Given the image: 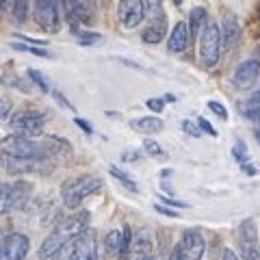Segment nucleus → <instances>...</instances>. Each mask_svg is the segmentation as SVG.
<instances>
[{"instance_id": "22", "label": "nucleus", "mask_w": 260, "mask_h": 260, "mask_svg": "<svg viewBox=\"0 0 260 260\" xmlns=\"http://www.w3.org/2000/svg\"><path fill=\"white\" fill-rule=\"evenodd\" d=\"M130 126L141 135H156L162 130V119H158V117H139V119L130 121Z\"/></svg>"}, {"instance_id": "27", "label": "nucleus", "mask_w": 260, "mask_h": 260, "mask_svg": "<svg viewBox=\"0 0 260 260\" xmlns=\"http://www.w3.org/2000/svg\"><path fill=\"white\" fill-rule=\"evenodd\" d=\"M28 78L32 80V83H35L39 89H42V91H52L50 89V85H48V78L42 74V72H37V70H28Z\"/></svg>"}, {"instance_id": "30", "label": "nucleus", "mask_w": 260, "mask_h": 260, "mask_svg": "<svg viewBox=\"0 0 260 260\" xmlns=\"http://www.w3.org/2000/svg\"><path fill=\"white\" fill-rule=\"evenodd\" d=\"M143 150L150 154V156H165V152H162V148L156 143V141H152V139H145L143 141Z\"/></svg>"}, {"instance_id": "18", "label": "nucleus", "mask_w": 260, "mask_h": 260, "mask_svg": "<svg viewBox=\"0 0 260 260\" xmlns=\"http://www.w3.org/2000/svg\"><path fill=\"white\" fill-rule=\"evenodd\" d=\"M189 42H191V30H189V24L186 22H178L172 35H169V52H184L189 48Z\"/></svg>"}, {"instance_id": "35", "label": "nucleus", "mask_w": 260, "mask_h": 260, "mask_svg": "<svg viewBox=\"0 0 260 260\" xmlns=\"http://www.w3.org/2000/svg\"><path fill=\"white\" fill-rule=\"evenodd\" d=\"M78 42L83 46H89V44L100 42V35H93V32H89V35H78Z\"/></svg>"}, {"instance_id": "7", "label": "nucleus", "mask_w": 260, "mask_h": 260, "mask_svg": "<svg viewBox=\"0 0 260 260\" xmlns=\"http://www.w3.org/2000/svg\"><path fill=\"white\" fill-rule=\"evenodd\" d=\"M35 20L46 32H59L61 28V0H32Z\"/></svg>"}, {"instance_id": "39", "label": "nucleus", "mask_w": 260, "mask_h": 260, "mask_svg": "<svg viewBox=\"0 0 260 260\" xmlns=\"http://www.w3.org/2000/svg\"><path fill=\"white\" fill-rule=\"evenodd\" d=\"M221 260H241V258L234 254L232 249H225V251H223V256H221Z\"/></svg>"}, {"instance_id": "17", "label": "nucleus", "mask_w": 260, "mask_h": 260, "mask_svg": "<svg viewBox=\"0 0 260 260\" xmlns=\"http://www.w3.org/2000/svg\"><path fill=\"white\" fill-rule=\"evenodd\" d=\"M180 247L191 260H200L206 251V241L198 230H184L180 239Z\"/></svg>"}, {"instance_id": "29", "label": "nucleus", "mask_w": 260, "mask_h": 260, "mask_svg": "<svg viewBox=\"0 0 260 260\" xmlns=\"http://www.w3.org/2000/svg\"><path fill=\"white\" fill-rule=\"evenodd\" d=\"M145 11H148L150 18L162 15V0H145Z\"/></svg>"}, {"instance_id": "16", "label": "nucleus", "mask_w": 260, "mask_h": 260, "mask_svg": "<svg viewBox=\"0 0 260 260\" xmlns=\"http://www.w3.org/2000/svg\"><path fill=\"white\" fill-rule=\"evenodd\" d=\"M130 243H133V237H130V228L124 225L121 230H111L104 239V249H107L109 256H124Z\"/></svg>"}, {"instance_id": "26", "label": "nucleus", "mask_w": 260, "mask_h": 260, "mask_svg": "<svg viewBox=\"0 0 260 260\" xmlns=\"http://www.w3.org/2000/svg\"><path fill=\"white\" fill-rule=\"evenodd\" d=\"M111 176H113V178H117V180H119L121 184H124L126 189H130V191H137V182H135L133 178L128 176V174L121 172V169H117L115 165H111Z\"/></svg>"}, {"instance_id": "8", "label": "nucleus", "mask_w": 260, "mask_h": 260, "mask_svg": "<svg viewBox=\"0 0 260 260\" xmlns=\"http://www.w3.org/2000/svg\"><path fill=\"white\" fill-rule=\"evenodd\" d=\"M237 243H239V251L243 260H260L258 232H256V223L251 219H247V221H243L239 225Z\"/></svg>"}, {"instance_id": "23", "label": "nucleus", "mask_w": 260, "mask_h": 260, "mask_svg": "<svg viewBox=\"0 0 260 260\" xmlns=\"http://www.w3.org/2000/svg\"><path fill=\"white\" fill-rule=\"evenodd\" d=\"M241 111H243V115H245L247 119L260 121V91L256 95H251L247 102H243L241 104Z\"/></svg>"}, {"instance_id": "13", "label": "nucleus", "mask_w": 260, "mask_h": 260, "mask_svg": "<svg viewBox=\"0 0 260 260\" xmlns=\"http://www.w3.org/2000/svg\"><path fill=\"white\" fill-rule=\"evenodd\" d=\"M117 13L126 28L139 26L145 18V0H119Z\"/></svg>"}, {"instance_id": "36", "label": "nucleus", "mask_w": 260, "mask_h": 260, "mask_svg": "<svg viewBox=\"0 0 260 260\" xmlns=\"http://www.w3.org/2000/svg\"><path fill=\"white\" fill-rule=\"evenodd\" d=\"M182 130L184 133H189L191 137H200V128L193 124V121H182Z\"/></svg>"}, {"instance_id": "15", "label": "nucleus", "mask_w": 260, "mask_h": 260, "mask_svg": "<svg viewBox=\"0 0 260 260\" xmlns=\"http://www.w3.org/2000/svg\"><path fill=\"white\" fill-rule=\"evenodd\" d=\"M121 260H154V247H152V239L148 232H139L135 234L133 243H130V247Z\"/></svg>"}, {"instance_id": "12", "label": "nucleus", "mask_w": 260, "mask_h": 260, "mask_svg": "<svg viewBox=\"0 0 260 260\" xmlns=\"http://www.w3.org/2000/svg\"><path fill=\"white\" fill-rule=\"evenodd\" d=\"M0 165L7 174L11 176H20V174H32V172H39V169L46 167V160H32V158H15L9 156V154H3L0 152Z\"/></svg>"}, {"instance_id": "14", "label": "nucleus", "mask_w": 260, "mask_h": 260, "mask_svg": "<svg viewBox=\"0 0 260 260\" xmlns=\"http://www.w3.org/2000/svg\"><path fill=\"white\" fill-rule=\"evenodd\" d=\"M258 74H260V61L258 59H247V61H243L237 70H234L232 85L237 89H243V91H245V89H251L256 85Z\"/></svg>"}, {"instance_id": "41", "label": "nucleus", "mask_w": 260, "mask_h": 260, "mask_svg": "<svg viewBox=\"0 0 260 260\" xmlns=\"http://www.w3.org/2000/svg\"><path fill=\"white\" fill-rule=\"evenodd\" d=\"M76 124H78L80 128H83V130H85V133H91V126H89V124H85V121H83V119H78V117H76Z\"/></svg>"}, {"instance_id": "44", "label": "nucleus", "mask_w": 260, "mask_h": 260, "mask_svg": "<svg viewBox=\"0 0 260 260\" xmlns=\"http://www.w3.org/2000/svg\"><path fill=\"white\" fill-rule=\"evenodd\" d=\"M182 3H184V0H174V5H176V7H180Z\"/></svg>"}, {"instance_id": "43", "label": "nucleus", "mask_w": 260, "mask_h": 260, "mask_svg": "<svg viewBox=\"0 0 260 260\" xmlns=\"http://www.w3.org/2000/svg\"><path fill=\"white\" fill-rule=\"evenodd\" d=\"M139 158V154H124V160H135Z\"/></svg>"}, {"instance_id": "28", "label": "nucleus", "mask_w": 260, "mask_h": 260, "mask_svg": "<svg viewBox=\"0 0 260 260\" xmlns=\"http://www.w3.org/2000/svg\"><path fill=\"white\" fill-rule=\"evenodd\" d=\"M234 158L241 162V167L251 165V162H249V156H247V148H245V143H243V141H237V143H234Z\"/></svg>"}, {"instance_id": "37", "label": "nucleus", "mask_w": 260, "mask_h": 260, "mask_svg": "<svg viewBox=\"0 0 260 260\" xmlns=\"http://www.w3.org/2000/svg\"><path fill=\"white\" fill-rule=\"evenodd\" d=\"M198 124H200V128H202V130H206V133H208L210 137H215V135H217V133H215V128L210 126V124H208V121H206L204 117H200V121H198Z\"/></svg>"}, {"instance_id": "33", "label": "nucleus", "mask_w": 260, "mask_h": 260, "mask_svg": "<svg viewBox=\"0 0 260 260\" xmlns=\"http://www.w3.org/2000/svg\"><path fill=\"white\" fill-rule=\"evenodd\" d=\"M145 104H148V109H150V111L160 113V111H162V107H165V100H160V98H150V100L145 102Z\"/></svg>"}, {"instance_id": "19", "label": "nucleus", "mask_w": 260, "mask_h": 260, "mask_svg": "<svg viewBox=\"0 0 260 260\" xmlns=\"http://www.w3.org/2000/svg\"><path fill=\"white\" fill-rule=\"evenodd\" d=\"M239 35H241V28H239V20L234 15H225L223 18V24H221V42L223 46L230 50V48L239 42Z\"/></svg>"}, {"instance_id": "40", "label": "nucleus", "mask_w": 260, "mask_h": 260, "mask_svg": "<svg viewBox=\"0 0 260 260\" xmlns=\"http://www.w3.org/2000/svg\"><path fill=\"white\" fill-rule=\"evenodd\" d=\"M9 7H11V0H0V15L9 9Z\"/></svg>"}, {"instance_id": "45", "label": "nucleus", "mask_w": 260, "mask_h": 260, "mask_svg": "<svg viewBox=\"0 0 260 260\" xmlns=\"http://www.w3.org/2000/svg\"><path fill=\"white\" fill-rule=\"evenodd\" d=\"M256 137H258V141H260V130H258V133H256Z\"/></svg>"}, {"instance_id": "24", "label": "nucleus", "mask_w": 260, "mask_h": 260, "mask_svg": "<svg viewBox=\"0 0 260 260\" xmlns=\"http://www.w3.org/2000/svg\"><path fill=\"white\" fill-rule=\"evenodd\" d=\"M28 13V0H11V15L15 22H24Z\"/></svg>"}, {"instance_id": "11", "label": "nucleus", "mask_w": 260, "mask_h": 260, "mask_svg": "<svg viewBox=\"0 0 260 260\" xmlns=\"http://www.w3.org/2000/svg\"><path fill=\"white\" fill-rule=\"evenodd\" d=\"M28 237L20 232L9 234L3 243H0V260H22L28 254Z\"/></svg>"}, {"instance_id": "25", "label": "nucleus", "mask_w": 260, "mask_h": 260, "mask_svg": "<svg viewBox=\"0 0 260 260\" xmlns=\"http://www.w3.org/2000/svg\"><path fill=\"white\" fill-rule=\"evenodd\" d=\"M11 48L13 50H18V52H30V54H37V56H50V52L44 50V48H35L32 44H26V42H13Z\"/></svg>"}, {"instance_id": "3", "label": "nucleus", "mask_w": 260, "mask_h": 260, "mask_svg": "<svg viewBox=\"0 0 260 260\" xmlns=\"http://www.w3.org/2000/svg\"><path fill=\"white\" fill-rule=\"evenodd\" d=\"M102 186V180L95 176H76V178H70L65 180L61 186V198H63V204L68 208H76L80 206L83 202L93 195L98 189Z\"/></svg>"}, {"instance_id": "38", "label": "nucleus", "mask_w": 260, "mask_h": 260, "mask_svg": "<svg viewBox=\"0 0 260 260\" xmlns=\"http://www.w3.org/2000/svg\"><path fill=\"white\" fill-rule=\"evenodd\" d=\"M52 93H54V98H56V100H59V104H63L65 109H72V111H74V107H72V104H70L68 100H65V95H63L61 91H52Z\"/></svg>"}, {"instance_id": "42", "label": "nucleus", "mask_w": 260, "mask_h": 260, "mask_svg": "<svg viewBox=\"0 0 260 260\" xmlns=\"http://www.w3.org/2000/svg\"><path fill=\"white\" fill-rule=\"evenodd\" d=\"M156 210H158V213H162V215H169V217H176V213H174V210H167V208H162V206H158V204H156Z\"/></svg>"}, {"instance_id": "9", "label": "nucleus", "mask_w": 260, "mask_h": 260, "mask_svg": "<svg viewBox=\"0 0 260 260\" xmlns=\"http://www.w3.org/2000/svg\"><path fill=\"white\" fill-rule=\"evenodd\" d=\"M65 13H68L72 32H78V22L91 24L95 18V5L93 0H63Z\"/></svg>"}, {"instance_id": "1", "label": "nucleus", "mask_w": 260, "mask_h": 260, "mask_svg": "<svg viewBox=\"0 0 260 260\" xmlns=\"http://www.w3.org/2000/svg\"><path fill=\"white\" fill-rule=\"evenodd\" d=\"M89 221H91L89 210H78V213H72L70 217H65L63 221L48 234V239L42 243V247L37 251V258L50 260L54 256H59L65 247L72 245V243L80 237V234L89 230Z\"/></svg>"}, {"instance_id": "2", "label": "nucleus", "mask_w": 260, "mask_h": 260, "mask_svg": "<svg viewBox=\"0 0 260 260\" xmlns=\"http://www.w3.org/2000/svg\"><path fill=\"white\" fill-rule=\"evenodd\" d=\"M56 143L61 141H37V139H26V137L11 135L7 137L0 145L3 154H9L15 158H32V160H48L56 154Z\"/></svg>"}, {"instance_id": "34", "label": "nucleus", "mask_w": 260, "mask_h": 260, "mask_svg": "<svg viewBox=\"0 0 260 260\" xmlns=\"http://www.w3.org/2000/svg\"><path fill=\"white\" fill-rule=\"evenodd\" d=\"M169 260H191V258L184 254V249H182L180 245H176V247L172 249V256H169Z\"/></svg>"}, {"instance_id": "5", "label": "nucleus", "mask_w": 260, "mask_h": 260, "mask_svg": "<svg viewBox=\"0 0 260 260\" xmlns=\"http://www.w3.org/2000/svg\"><path fill=\"white\" fill-rule=\"evenodd\" d=\"M221 28L219 24L210 20L208 26L202 30L200 35V61L204 68H215L219 61V54H221Z\"/></svg>"}, {"instance_id": "32", "label": "nucleus", "mask_w": 260, "mask_h": 260, "mask_svg": "<svg viewBox=\"0 0 260 260\" xmlns=\"http://www.w3.org/2000/svg\"><path fill=\"white\" fill-rule=\"evenodd\" d=\"M208 109L213 111L217 117H221V119H228V109L223 107V104H219V102H215V100H210V102H208Z\"/></svg>"}, {"instance_id": "20", "label": "nucleus", "mask_w": 260, "mask_h": 260, "mask_svg": "<svg viewBox=\"0 0 260 260\" xmlns=\"http://www.w3.org/2000/svg\"><path fill=\"white\" fill-rule=\"evenodd\" d=\"M167 30V20L165 15H158V18H152V22L148 24V28L143 30V42L145 44H158L162 37H165Z\"/></svg>"}, {"instance_id": "21", "label": "nucleus", "mask_w": 260, "mask_h": 260, "mask_svg": "<svg viewBox=\"0 0 260 260\" xmlns=\"http://www.w3.org/2000/svg\"><path fill=\"white\" fill-rule=\"evenodd\" d=\"M208 13L204 7H195L191 11V18H189V30H191V37H200L202 30L208 26Z\"/></svg>"}, {"instance_id": "4", "label": "nucleus", "mask_w": 260, "mask_h": 260, "mask_svg": "<svg viewBox=\"0 0 260 260\" xmlns=\"http://www.w3.org/2000/svg\"><path fill=\"white\" fill-rule=\"evenodd\" d=\"M9 124H11L13 135L26 137V139H37L44 130L46 115L42 111H35V109H22L18 113H13Z\"/></svg>"}, {"instance_id": "6", "label": "nucleus", "mask_w": 260, "mask_h": 260, "mask_svg": "<svg viewBox=\"0 0 260 260\" xmlns=\"http://www.w3.org/2000/svg\"><path fill=\"white\" fill-rule=\"evenodd\" d=\"M32 193V186L24 180L0 184V215H7L15 208H22L28 202Z\"/></svg>"}, {"instance_id": "10", "label": "nucleus", "mask_w": 260, "mask_h": 260, "mask_svg": "<svg viewBox=\"0 0 260 260\" xmlns=\"http://www.w3.org/2000/svg\"><path fill=\"white\" fill-rule=\"evenodd\" d=\"M68 260H98V237L91 228L72 243V254Z\"/></svg>"}, {"instance_id": "31", "label": "nucleus", "mask_w": 260, "mask_h": 260, "mask_svg": "<svg viewBox=\"0 0 260 260\" xmlns=\"http://www.w3.org/2000/svg\"><path fill=\"white\" fill-rule=\"evenodd\" d=\"M11 117H13V113H11V104L7 102V100H3V98H0V124H7V121H11Z\"/></svg>"}]
</instances>
